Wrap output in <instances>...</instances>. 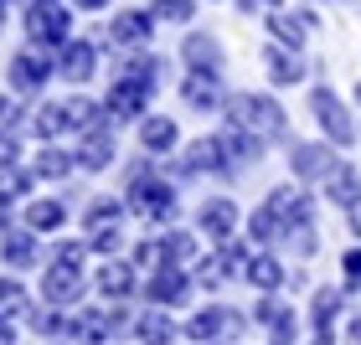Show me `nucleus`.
<instances>
[{
    "mask_svg": "<svg viewBox=\"0 0 361 345\" xmlns=\"http://www.w3.org/2000/svg\"><path fill=\"white\" fill-rule=\"evenodd\" d=\"M124 201H129V211L135 217H145V222H155V227H171L176 222V180H166V170H145L140 180H129L124 186Z\"/></svg>",
    "mask_w": 361,
    "mask_h": 345,
    "instance_id": "nucleus-1",
    "label": "nucleus"
},
{
    "mask_svg": "<svg viewBox=\"0 0 361 345\" xmlns=\"http://www.w3.org/2000/svg\"><path fill=\"white\" fill-rule=\"evenodd\" d=\"M227 119L248 124L253 134H264V139H284L289 134V113L279 108L274 93H233L227 98Z\"/></svg>",
    "mask_w": 361,
    "mask_h": 345,
    "instance_id": "nucleus-2",
    "label": "nucleus"
},
{
    "mask_svg": "<svg viewBox=\"0 0 361 345\" xmlns=\"http://www.w3.org/2000/svg\"><path fill=\"white\" fill-rule=\"evenodd\" d=\"M310 113H315V124H320V134L336 144V150H351L356 134H361V119H351V108L341 104V93L336 88H310Z\"/></svg>",
    "mask_w": 361,
    "mask_h": 345,
    "instance_id": "nucleus-3",
    "label": "nucleus"
},
{
    "mask_svg": "<svg viewBox=\"0 0 361 345\" xmlns=\"http://www.w3.org/2000/svg\"><path fill=\"white\" fill-rule=\"evenodd\" d=\"M248 315H238V309H227V304H207V309H196V315L180 325L186 330V340H196V345H217V340H233V335H243L248 330Z\"/></svg>",
    "mask_w": 361,
    "mask_h": 345,
    "instance_id": "nucleus-4",
    "label": "nucleus"
},
{
    "mask_svg": "<svg viewBox=\"0 0 361 345\" xmlns=\"http://www.w3.org/2000/svg\"><path fill=\"white\" fill-rule=\"evenodd\" d=\"M83 294H88L83 263L52 258V263L42 268V304H57V309H68V304H83Z\"/></svg>",
    "mask_w": 361,
    "mask_h": 345,
    "instance_id": "nucleus-5",
    "label": "nucleus"
},
{
    "mask_svg": "<svg viewBox=\"0 0 361 345\" xmlns=\"http://www.w3.org/2000/svg\"><path fill=\"white\" fill-rule=\"evenodd\" d=\"M26 37H31V46H68L73 42V11L62 6V0H52V6H31L26 11Z\"/></svg>",
    "mask_w": 361,
    "mask_h": 345,
    "instance_id": "nucleus-6",
    "label": "nucleus"
},
{
    "mask_svg": "<svg viewBox=\"0 0 361 345\" xmlns=\"http://www.w3.org/2000/svg\"><path fill=\"white\" fill-rule=\"evenodd\" d=\"M6 77H11V93H21V98H37V93H42V88L57 77V62L47 57L42 46H26V52H16V57H11Z\"/></svg>",
    "mask_w": 361,
    "mask_h": 345,
    "instance_id": "nucleus-7",
    "label": "nucleus"
},
{
    "mask_svg": "<svg viewBox=\"0 0 361 345\" xmlns=\"http://www.w3.org/2000/svg\"><path fill=\"white\" fill-rule=\"evenodd\" d=\"M196 294V278L186 273V263H160V268L145 278V299L160 309H180Z\"/></svg>",
    "mask_w": 361,
    "mask_h": 345,
    "instance_id": "nucleus-8",
    "label": "nucleus"
},
{
    "mask_svg": "<svg viewBox=\"0 0 361 345\" xmlns=\"http://www.w3.org/2000/svg\"><path fill=\"white\" fill-rule=\"evenodd\" d=\"M150 93L155 88H145L135 83V77H114V88L104 93V113H109V124H140L145 113H150Z\"/></svg>",
    "mask_w": 361,
    "mask_h": 345,
    "instance_id": "nucleus-9",
    "label": "nucleus"
},
{
    "mask_svg": "<svg viewBox=\"0 0 361 345\" xmlns=\"http://www.w3.org/2000/svg\"><path fill=\"white\" fill-rule=\"evenodd\" d=\"M336 165H341V160H336V144L331 139H294L289 144V170H294L300 186H305V180H325Z\"/></svg>",
    "mask_w": 361,
    "mask_h": 345,
    "instance_id": "nucleus-10",
    "label": "nucleus"
},
{
    "mask_svg": "<svg viewBox=\"0 0 361 345\" xmlns=\"http://www.w3.org/2000/svg\"><path fill=\"white\" fill-rule=\"evenodd\" d=\"M238 222H243V211H238L233 196H212V201H202V211H196V232H202L212 248L233 242L238 237Z\"/></svg>",
    "mask_w": 361,
    "mask_h": 345,
    "instance_id": "nucleus-11",
    "label": "nucleus"
},
{
    "mask_svg": "<svg viewBox=\"0 0 361 345\" xmlns=\"http://www.w3.org/2000/svg\"><path fill=\"white\" fill-rule=\"evenodd\" d=\"M217 139H222V155H227V170H233V175H238V170H253L258 160H264V150H269L264 134H253L248 124H233V119L222 124Z\"/></svg>",
    "mask_w": 361,
    "mask_h": 345,
    "instance_id": "nucleus-12",
    "label": "nucleus"
},
{
    "mask_svg": "<svg viewBox=\"0 0 361 345\" xmlns=\"http://www.w3.org/2000/svg\"><path fill=\"white\" fill-rule=\"evenodd\" d=\"M176 175H180V180H186V175H233V170H227V155H222V139H217V134H202V139L180 144Z\"/></svg>",
    "mask_w": 361,
    "mask_h": 345,
    "instance_id": "nucleus-13",
    "label": "nucleus"
},
{
    "mask_svg": "<svg viewBox=\"0 0 361 345\" xmlns=\"http://www.w3.org/2000/svg\"><path fill=\"white\" fill-rule=\"evenodd\" d=\"M155 21H160L155 11H135V6H129V11H119L109 21V42L119 46V52H140V46H150Z\"/></svg>",
    "mask_w": 361,
    "mask_h": 345,
    "instance_id": "nucleus-14",
    "label": "nucleus"
},
{
    "mask_svg": "<svg viewBox=\"0 0 361 345\" xmlns=\"http://www.w3.org/2000/svg\"><path fill=\"white\" fill-rule=\"evenodd\" d=\"M93 73H98V42H88V37H73V42L57 52V77H62V83L88 88V83H93Z\"/></svg>",
    "mask_w": 361,
    "mask_h": 345,
    "instance_id": "nucleus-15",
    "label": "nucleus"
},
{
    "mask_svg": "<svg viewBox=\"0 0 361 345\" xmlns=\"http://www.w3.org/2000/svg\"><path fill=\"white\" fill-rule=\"evenodd\" d=\"M180 98H186V108H196V113H217V108H227L222 73H186V77H180Z\"/></svg>",
    "mask_w": 361,
    "mask_h": 345,
    "instance_id": "nucleus-16",
    "label": "nucleus"
},
{
    "mask_svg": "<svg viewBox=\"0 0 361 345\" xmlns=\"http://www.w3.org/2000/svg\"><path fill=\"white\" fill-rule=\"evenodd\" d=\"M346 309V289H315V299H310V330H315V340L310 345H331L336 340V315Z\"/></svg>",
    "mask_w": 361,
    "mask_h": 345,
    "instance_id": "nucleus-17",
    "label": "nucleus"
},
{
    "mask_svg": "<svg viewBox=\"0 0 361 345\" xmlns=\"http://www.w3.org/2000/svg\"><path fill=\"white\" fill-rule=\"evenodd\" d=\"M78 170L104 175L114 160H119V144H114V129H93V134H78Z\"/></svg>",
    "mask_w": 361,
    "mask_h": 345,
    "instance_id": "nucleus-18",
    "label": "nucleus"
},
{
    "mask_svg": "<svg viewBox=\"0 0 361 345\" xmlns=\"http://www.w3.org/2000/svg\"><path fill=\"white\" fill-rule=\"evenodd\" d=\"M42 232H31V227H6L0 232V258H6V268H37L42 263V242H37Z\"/></svg>",
    "mask_w": 361,
    "mask_h": 345,
    "instance_id": "nucleus-19",
    "label": "nucleus"
},
{
    "mask_svg": "<svg viewBox=\"0 0 361 345\" xmlns=\"http://www.w3.org/2000/svg\"><path fill=\"white\" fill-rule=\"evenodd\" d=\"M180 62H186V73H222V42L217 37H207V31H191L186 42H180Z\"/></svg>",
    "mask_w": 361,
    "mask_h": 345,
    "instance_id": "nucleus-20",
    "label": "nucleus"
},
{
    "mask_svg": "<svg viewBox=\"0 0 361 345\" xmlns=\"http://www.w3.org/2000/svg\"><path fill=\"white\" fill-rule=\"evenodd\" d=\"M320 191H325V201H331V206L351 211V206H361V170L351 165V160H341V165L320 180Z\"/></svg>",
    "mask_w": 361,
    "mask_h": 345,
    "instance_id": "nucleus-21",
    "label": "nucleus"
},
{
    "mask_svg": "<svg viewBox=\"0 0 361 345\" xmlns=\"http://www.w3.org/2000/svg\"><path fill=\"white\" fill-rule=\"evenodd\" d=\"M243 278H248L258 294H279V289L289 284V268H284V258H279V253L258 248V253L248 258V268H243Z\"/></svg>",
    "mask_w": 361,
    "mask_h": 345,
    "instance_id": "nucleus-22",
    "label": "nucleus"
},
{
    "mask_svg": "<svg viewBox=\"0 0 361 345\" xmlns=\"http://www.w3.org/2000/svg\"><path fill=\"white\" fill-rule=\"evenodd\" d=\"M140 144H145V155H171V150H180V124L166 119V113H145L140 119Z\"/></svg>",
    "mask_w": 361,
    "mask_h": 345,
    "instance_id": "nucleus-23",
    "label": "nucleus"
},
{
    "mask_svg": "<svg viewBox=\"0 0 361 345\" xmlns=\"http://www.w3.org/2000/svg\"><path fill=\"white\" fill-rule=\"evenodd\" d=\"M119 73L135 77V83H145V88H160V83H166V73H171V62L155 57L150 46H140V52H124L119 57Z\"/></svg>",
    "mask_w": 361,
    "mask_h": 345,
    "instance_id": "nucleus-24",
    "label": "nucleus"
},
{
    "mask_svg": "<svg viewBox=\"0 0 361 345\" xmlns=\"http://www.w3.org/2000/svg\"><path fill=\"white\" fill-rule=\"evenodd\" d=\"M176 335H186V330H180V325L171 320V309H160V304H150L135 320V340L140 345H176Z\"/></svg>",
    "mask_w": 361,
    "mask_h": 345,
    "instance_id": "nucleus-25",
    "label": "nucleus"
},
{
    "mask_svg": "<svg viewBox=\"0 0 361 345\" xmlns=\"http://www.w3.org/2000/svg\"><path fill=\"white\" fill-rule=\"evenodd\" d=\"M264 68H269V83H274V88H294V83H305V52L269 46V52H264Z\"/></svg>",
    "mask_w": 361,
    "mask_h": 345,
    "instance_id": "nucleus-26",
    "label": "nucleus"
},
{
    "mask_svg": "<svg viewBox=\"0 0 361 345\" xmlns=\"http://www.w3.org/2000/svg\"><path fill=\"white\" fill-rule=\"evenodd\" d=\"M93 284L109 294V299H129V294L140 289V273H135V263H119V258H109L104 268L93 273Z\"/></svg>",
    "mask_w": 361,
    "mask_h": 345,
    "instance_id": "nucleus-27",
    "label": "nucleus"
},
{
    "mask_svg": "<svg viewBox=\"0 0 361 345\" xmlns=\"http://www.w3.org/2000/svg\"><path fill=\"white\" fill-rule=\"evenodd\" d=\"M68 335H73L78 345H104V340H114L109 309H83V315H73V320H68Z\"/></svg>",
    "mask_w": 361,
    "mask_h": 345,
    "instance_id": "nucleus-28",
    "label": "nucleus"
},
{
    "mask_svg": "<svg viewBox=\"0 0 361 345\" xmlns=\"http://www.w3.org/2000/svg\"><path fill=\"white\" fill-rule=\"evenodd\" d=\"M305 21H300V11H269V37H274V46H289V52H305Z\"/></svg>",
    "mask_w": 361,
    "mask_h": 345,
    "instance_id": "nucleus-29",
    "label": "nucleus"
},
{
    "mask_svg": "<svg viewBox=\"0 0 361 345\" xmlns=\"http://www.w3.org/2000/svg\"><path fill=\"white\" fill-rule=\"evenodd\" d=\"M31 170H37V180H68V175L78 170V155H68V150L52 139V144H42V150H37Z\"/></svg>",
    "mask_w": 361,
    "mask_h": 345,
    "instance_id": "nucleus-30",
    "label": "nucleus"
},
{
    "mask_svg": "<svg viewBox=\"0 0 361 345\" xmlns=\"http://www.w3.org/2000/svg\"><path fill=\"white\" fill-rule=\"evenodd\" d=\"M248 242H253V248H274V242H284V217H279L269 201L248 217Z\"/></svg>",
    "mask_w": 361,
    "mask_h": 345,
    "instance_id": "nucleus-31",
    "label": "nucleus"
},
{
    "mask_svg": "<svg viewBox=\"0 0 361 345\" xmlns=\"http://www.w3.org/2000/svg\"><path fill=\"white\" fill-rule=\"evenodd\" d=\"M68 129H73V134H93V129H109L104 104H93V98H68Z\"/></svg>",
    "mask_w": 361,
    "mask_h": 345,
    "instance_id": "nucleus-32",
    "label": "nucleus"
},
{
    "mask_svg": "<svg viewBox=\"0 0 361 345\" xmlns=\"http://www.w3.org/2000/svg\"><path fill=\"white\" fill-rule=\"evenodd\" d=\"M62 222H68V201H52V196L26 201V227H31V232H57Z\"/></svg>",
    "mask_w": 361,
    "mask_h": 345,
    "instance_id": "nucleus-33",
    "label": "nucleus"
},
{
    "mask_svg": "<svg viewBox=\"0 0 361 345\" xmlns=\"http://www.w3.org/2000/svg\"><path fill=\"white\" fill-rule=\"evenodd\" d=\"M62 129H68V104H42L37 113H31V134H37L42 144H52Z\"/></svg>",
    "mask_w": 361,
    "mask_h": 345,
    "instance_id": "nucleus-34",
    "label": "nucleus"
},
{
    "mask_svg": "<svg viewBox=\"0 0 361 345\" xmlns=\"http://www.w3.org/2000/svg\"><path fill=\"white\" fill-rule=\"evenodd\" d=\"M191 278H196V289H222L227 284V278H233V268H227V258L217 253V248H212L207 258H196V268H191Z\"/></svg>",
    "mask_w": 361,
    "mask_h": 345,
    "instance_id": "nucleus-35",
    "label": "nucleus"
},
{
    "mask_svg": "<svg viewBox=\"0 0 361 345\" xmlns=\"http://www.w3.org/2000/svg\"><path fill=\"white\" fill-rule=\"evenodd\" d=\"M124 211H129V201H124V196H98V201L83 211V232H93V227H114V222H124Z\"/></svg>",
    "mask_w": 361,
    "mask_h": 345,
    "instance_id": "nucleus-36",
    "label": "nucleus"
},
{
    "mask_svg": "<svg viewBox=\"0 0 361 345\" xmlns=\"http://www.w3.org/2000/svg\"><path fill=\"white\" fill-rule=\"evenodd\" d=\"M191 258H196V237L180 227H166L160 232V263H191Z\"/></svg>",
    "mask_w": 361,
    "mask_h": 345,
    "instance_id": "nucleus-37",
    "label": "nucleus"
},
{
    "mask_svg": "<svg viewBox=\"0 0 361 345\" xmlns=\"http://www.w3.org/2000/svg\"><path fill=\"white\" fill-rule=\"evenodd\" d=\"M284 242L294 248V258H315L320 253V232H315V222H300V227H289Z\"/></svg>",
    "mask_w": 361,
    "mask_h": 345,
    "instance_id": "nucleus-38",
    "label": "nucleus"
},
{
    "mask_svg": "<svg viewBox=\"0 0 361 345\" xmlns=\"http://www.w3.org/2000/svg\"><path fill=\"white\" fill-rule=\"evenodd\" d=\"M284 315H294V309L279 299V294H264V299L253 304V315H248V320H253V325H264V330H274V325L284 320Z\"/></svg>",
    "mask_w": 361,
    "mask_h": 345,
    "instance_id": "nucleus-39",
    "label": "nucleus"
},
{
    "mask_svg": "<svg viewBox=\"0 0 361 345\" xmlns=\"http://www.w3.org/2000/svg\"><path fill=\"white\" fill-rule=\"evenodd\" d=\"M88 248H93V253H104V258H114V253L124 248V222H114V227H93V232H88Z\"/></svg>",
    "mask_w": 361,
    "mask_h": 345,
    "instance_id": "nucleus-40",
    "label": "nucleus"
},
{
    "mask_svg": "<svg viewBox=\"0 0 361 345\" xmlns=\"http://www.w3.org/2000/svg\"><path fill=\"white\" fill-rule=\"evenodd\" d=\"M0 315H31V299L16 278H0Z\"/></svg>",
    "mask_w": 361,
    "mask_h": 345,
    "instance_id": "nucleus-41",
    "label": "nucleus"
},
{
    "mask_svg": "<svg viewBox=\"0 0 361 345\" xmlns=\"http://www.w3.org/2000/svg\"><path fill=\"white\" fill-rule=\"evenodd\" d=\"M31 335H68V320L57 315V304H47V309H31Z\"/></svg>",
    "mask_w": 361,
    "mask_h": 345,
    "instance_id": "nucleus-42",
    "label": "nucleus"
},
{
    "mask_svg": "<svg viewBox=\"0 0 361 345\" xmlns=\"http://www.w3.org/2000/svg\"><path fill=\"white\" fill-rule=\"evenodd\" d=\"M31 180H37V170L0 165V191H6V196H31Z\"/></svg>",
    "mask_w": 361,
    "mask_h": 345,
    "instance_id": "nucleus-43",
    "label": "nucleus"
},
{
    "mask_svg": "<svg viewBox=\"0 0 361 345\" xmlns=\"http://www.w3.org/2000/svg\"><path fill=\"white\" fill-rule=\"evenodd\" d=\"M341 289H346V294H356V289H361V242L341 253Z\"/></svg>",
    "mask_w": 361,
    "mask_h": 345,
    "instance_id": "nucleus-44",
    "label": "nucleus"
},
{
    "mask_svg": "<svg viewBox=\"0 0 361 345\" xmlns=\"http://www.w3.org/2000/svg\"><path fill=\"white\" fill-rule=\"evenodd\" d=\"M155 15H160V21H176V26H186L191 15H196V0H155Z\"/></svg>",
    "mask_w": 361,
    "mask_h": 345,
    "instance_id": "nucleus-45",
    "label": "nucleus"
},
{
    "mask_svg": "<svg viewBox=\"0 0 361 345\" xmlns=\"http://www.w3.org/2000/svg\"><path fill=\"white\" fill-rule=\"evenodd\" d=\"M21 160V139H16V129H0V165H16Z\"/></svg>",
    "mask_w": 361,
    "mask_h": 345,
    "instance_id": "nucleus-46",
    "label": "nucleus"
},
{
    "mask_svg": "<svg viewBox=\"0 0 361 345\" xmlns=\"http://www.w3.org/2000/svg\"><path fill=\"white\" fill-rule=\"evenodd\" d=\"M52 258H68V263H83L88 258V242H78V237H68V242H57V253Z\"/></svg>",
    "mask_w": 361,
    "mask_h": 345,
    "instance_id": "nucleus-47",
    "label": "nucleus"
},
{
    "mask_svg": "<svg viewBox=\"0 0 361 345\" xmlns=\"http://www.w3.org/2000/svg\"><path fill=\"white\" fill-rule=\"evenodd\" d=\"M0 129H16V98H0Z\"/></svg>",
    "mask_w": 361,
    "mask_h": 345,
    "instance_id": "nucleus-48",
    "label": "nucleus"
},
{
    "mask_svg": "<svg viewBox=\"0 0 361 345\" xmlns=\"http://www.w3.org/2000/svg\"><path fill=\"white\" fill-rule=\"evenodd\" d=\"M0 345H16V325H11V315H0Z\"/></svg>",
    "mask_w": 361,
    "mask_h": 345,
    "instance_id": "nucleus-49",
    "label": "nucleus"
},
{
    "mask_svg": "<svg viewBox=\"0 0 361 345\" xmlns=\"http://www.w3.org/2000/svg\"><path fill=\"white\" fill-rule=\"evenodd\" d=\"M11 201H16V196H6V191H0V232L11 227Z\"/></svg>",
    "mask_w": 361,
    "mask_h": 345,
    "instance_id": "nucleus-50",
    "label": "nucleus"
},
{
    "mask_svg": "<svg viewBox=\"0 0 361 345\" xmlns=\"http://www.w3.org/2000/svg\"><path fill=\"white\" fill-rule=\"evenodd\" d=\"M73 11H109V0H73Z\"/></svg>",
    "mask_w": 361,
    "mask_h": 345,
    "instance_id": "nucleus-51",
    "label": "nucleus"
},
{
    "mask_svg": "<svg viewBox=\"0 0 361 345\" xmlns=\"http://www.w3.org/2000/svg\"><path fill=\"white\" fill-rule=\"evenodd\" d=\"M346 340H351V345H361V315H351V325H346Z\"/></svg>",
    "mask_w": 361,
    "mask_h": 345,
    "instance_id": "nucleus-52",
    "label": "nucleus"
},
{
    "mask_svg": "<svg viewBox=\"0 0 361 345\" xmlns=\"http://www.w3.org/2000/svg\"><path fill=\"white\" fill-rule=\"evenodd\" d=\"M346 222H351V237H361V206H351V211H346Z\"/></svg>",
    "mask_w": 361,
    "mask_h": 345,
    "instance_id": "nucleus-53",
    "label": "nucleus"
},
{
    "mask_svg": "<svg viewBox=\"0 0 361 345\" xmlns=\"http://www.w3.org/2000/svg\"><path fill=\"white\" fill-rule=\"evenodd\" d=\"M243 11H258V6H274V0H238Z\"/></svg>",
    "mask_w": 361,
    "mask_h": 345,
    "instance_id": "nucleus-54",
    "label": "nucleus"
},
{
    "mask_svg": "<svg viewBox=\"0 0 361 345\" xmlns=\"http://www.w3.org/2000/svg\"><path fill=\"white\" fill-rule=\"evenodd\" d=\"M6 15H11V0H0V26H6Z\"/></svg>",
    "mask_w": 361,
    "mask_h": 345,
    "instance_id": "nucleus-55",
    "label": "nucleus"
},
{
    "mask_svg": "<svg viewBox=\"0 0 361 345\" xmlns=\"http://www.w3.org/2000/svg\"><path fill=\"white\" fill-rule=\"evenodd\" d=\"M351 98H356V113H361V83H356V88H351Z\"/></svg>",
    "mask_w": 361,
    "mask_h": 345,
    "instance_id": "nucleus-56",
    "label": "nucleus"
},
{
    "mask_svg": "<svg viewBox=\"0 0 361 345\" xmlns=\"http://www.w3.org/2000/svg\"><path fill=\"white\" fill-rule=\"evenodd\" d=\"M31 6H52V0H31Z\"/></svg>",
    "mask_w": 361,
    "mask_h": 345,
    "instance_id": "nucleus-57",
    "label": "nucleus"
},
{
    "mask_svg": "<svg viewBox=\"0 0 361 345\" xmlns=\"http://www.w3.org/2000/svg\"><path fill=\"white\" fill-rule=\"evenodd\" d=\"M217 345H227V340H217Z\"/></svg>",
    "mask_w": 361,
    "mask_h": 345,
    "instance_id": "nucleus-58",
    "label": "nucleus"
}]
</instances>
